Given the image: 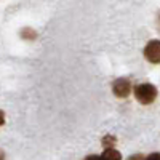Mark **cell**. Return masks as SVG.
<instances>
[{
	"mask_svg": "<svg viewBox=\"0 0 160 160\" xmlns=\"http://www.w3.org/2000/svg\"><path fill=\"white\" fill-rule=\"evenodd\" d=\"M133 95H135V98H136V101L139 104L149 106V104H152L157 99L158 91H157V88L152 83L144 82V83H138L135 88H133Z\"/></svg>",
	"mask_w": 160,
	"mask_h": 160,
	"instance_id": "obj_1",
	"label": "cell"
},
{
	"mask_svg": "<svg viewBox=\"0 0 160 160\" xmlns=\"http://www.w3.org/2000/svg\"><path fill=\"white\" fill-rule=\"evenodd\" d=\"M144 58L151 64H160V40H149L144 47Z\"/></svg>",
	"mask_w": 160,
	"mask_h": 160,
	"instance_id": "obj_2",
	"label": "cell"
},
{
	"mask_svg": "<svg viewBox=\"0 0 160 160\" xmlns=\"http://www.w3.org/2000/svg\"><path fill=\"white\" fill-rule=\"evenodd\" d=\"M131 91H133V87H131V82L128 78H117V80H114L112 93L117 98H127V96H130Z\"/></svg>",
	"mask_w": 160,
	"mask_h": 160,
	"instance_id": "obj_3",
	"label": "cell"
},
{
	"mask_svg": "<svg viewBox=\"0 0 160 160\" xmlns=\"http://www.w3.org/2000/svg\"><path fill=\"white\" fill-rule=\"evenodd\" d=\"M99 160H122V154L115 149H104V152L99 155Z\"/></svg>",
	"mask_w": 160,
	"mask_h": 160,
	"instance_id": "obj_4",
	"label": "cell"
},
{
	"mask_svg": "<svg viewBox=\"0 0 160 160\" xmlns=\"http://www.w3.org/2000/svg\"><path fill=\"white\" fill-rule=\"evenodd\" d=\"M101 142H102V148L104 149H114V144H117V138L112 136V135H106L101 139Z\"/></svg>",
	"mask_w": 160,
	"mask_h": 160,
	"instance_id": "obj_5",
	"label": "cell"
},
{
	"mask_svg": "<svg viewBox=\"0 0 160 160\" xmlns=\"http://www.w3.org/2000/svg\"><path fill=\"white\" fill-rule=\"evenodd\" d=\"M144 160H160V152H152V154H149L148 157H146Z\"/></svg>",
	"mask_w": 160,
	"mask_h": 160,
	"instance_id": "obj_6",
	"label": "cell"
},
{
	"mask_svg": "<svg viewBox=\"0 0 160 160\" xmlns=\"http://www.w3.org/2000/svg\"><path fill=\"white\" fill-rule=\"evenodd\" d=\"M21 35H22V37H31V38H34V37H35V32H32V31H29V29H28V31L24 29V31L21 32Z\"/></svg>",
	"mask_w": 160,
	"mask_h": 160,
	"instance_id": "obj_7",
	"label": "cell"
},
{
	"mask_svg": "<svg viewBox=\"0 0 160 160\" xmlns=\"http://www.w3.org/2000/svg\"><path fill=\"white\" fill-rule=\"evenodd\" d=\"M128 160H144V155L142 154H135V155L128 157Z\"/></svg>",
	"mask_w": 160,
	"mask_h": 160,
	"instance_id": "obj_8",
	"label": "cell"
},
{
	"mask_svg": "<svg viewBox=\"0 0 160 160\" xmlns=\"http://www.w3.org/2000/svg\"><path fill=\"white\" fill-rule=\"evenodd\" d=\"M3 123H5V112L0 111V127H2Z\"/></svg>",
	"mask_w": 160,
	"mask_h": 160,
	"instance_id": "obj_9",
	"label": "cell"
},
{
	"mask_svg": "<svg viewBox=\"0 0 160 160\" xmlns=\"http://www.w3.org/2000/svg\"><path fill=\"white\" fill-rule=\"evenodd\" d=\"M83 160H99V155H95V154H93V155H88V157H85Z\"/></svg>",
	"mask_w": 160,
	"mask_h": 160,
	"instance_id": "obj_10",
	"label": "cell"
},
{
	"mask_svg": "<svg viewBox=\"0 0 160 160\" xmlns=\"http://www.w3.org/2000/svg\"><path fill=\"white\" fill-rule=\"evenodd\" d=\"M3 158H5V152L0 149V160H3Z\"/></svg>",
	"mask_w": 160,
	"mask_h": 160,
	"instance_id": "obj_11",
	"label": "cell"
}]
</instances>
